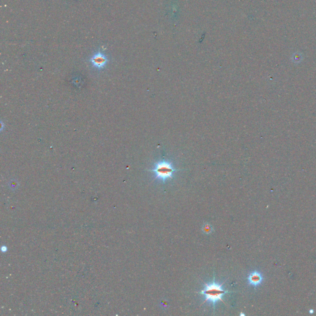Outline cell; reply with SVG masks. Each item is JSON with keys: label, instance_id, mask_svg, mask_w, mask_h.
<instances>
[{"label": "cell", "instance_id": "obj_1", "mask_svg": "<svg viewBox=\"0 0 316 316\" xmlns=\"http://www.w3.org/2000/svg\"><path fill=\"white\" fill-rule=\"evenodd\" d=\"M203 294L204 296V301L203 303L206 302L207 301H211L212 304L214 309H215V306L216 302L219 301H220L225 304V302L222 300V296L226 293H234V292H229L228 290H224L222 289V284H219L215 282V281H212L211 283H206L204 285V288L203 290L197 292Z\"/></svg>", "mask_w": 316, "mask_h": 316}, {"label": "cell", "instance_id": "obj_2", "mask_svg": "<svg viewBox=\"0 0 316 316\" xmlns=\"http://www.w3.org/2000/svg\"><path fill=\"white\" fill-rule=\"evenodd\" d=\"M178 170H180L176 169L174 167L171 162L163 160L157 162L155 164L154 169L148 170V171L155 173L156 178L164 183L169 179H172L173 174Z\"/></svg>", "mask_w": 316, "mask_h": 316}, {"label": "cell", "instance_id": "obj_3", "mask_svg": "<svg viewBox=\"0 0 316 316\" xmlns=\"http://www.w3.org/2000/svg\"><path fill=\"white\" fill-rule=\"evenodd\" d=\"M92 65L97 69H102L107 65L108 62V58L106 55L101 52V51H98L90 59Z\"/></svg>", "mask_w": 316, "mask_h": 316}, {"label": "cell", "instance_id": "obj_4", "mask_svg": "<svg viewBox=\"0 0 316 316\" xmlns=\"http://www.w3.org/2000/svg\"><path fill=\"white\" fill-rule=\"evenodd\" d=\"M247 279L250 285L254 287H257L258 286L262 283L264 278L261 273L255 271L250 273Z\"/></svg>", "mask_w": 316, "mask_h": 316}, {"label": "cell", "instance_id": "obj_5", "mask_svg": "<svg viewBox=\"0 0 316 316\" xmlns=\"http://www.w3.org/2000/svg\"><path fill=\"white\" fill-rule=\"evenodd\" d=\"M303 59L302 54L300 52H294L292 56V61L294 63H300Z\"/></svg>", "mask_w": 316, "mask_h": 316}, {"label": "cell", "instance_id": "obj_6", "mask_svg": "<svg viewBox=\"0 0 316 316\" xmlns=\"http://www.w3.org/2000/svg\"><path fill=\"white\" fill-rule=\"evenodd\" d=\"M202 230L205 234L209 235L211 234L213 232V227H212L211 225L206 223L202 227Z\"/></svg>", "mask_w": 316, "mask_h": 316}]
</instances>
